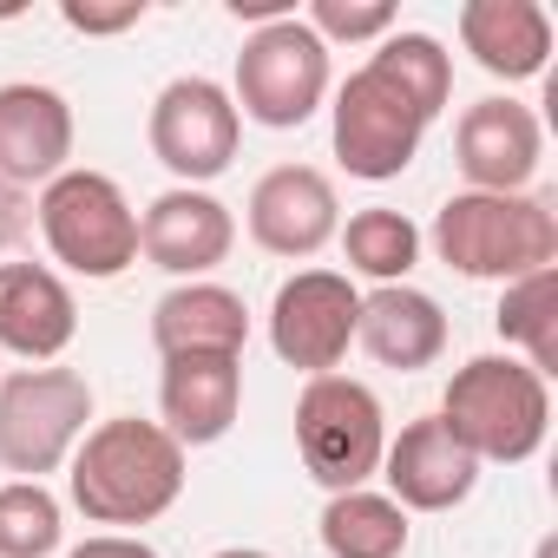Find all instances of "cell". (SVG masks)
Here are the masks:
<instances>
[{"label": "cell", "mask_w": 558, "mask_h": 558, "mask_svg": "<svg viewBox=\"0 0 558 558\" xmlns=\"http://www.w3.org/2000/svg\"><path fill=\"white\" fill-rule=\"evenodd\" d=\"M381 480H388V499H395L408 519H414V512H453V506L473 499L480 460L447 434L440 414H421V421H408V427L388 440Z\"/></svg>", "instance_id": "13"}, {"label": "cell", "mask_w": 558, "mask_h": 558, "mask_svg": "<svg viewBox=\"0 0 558 558\" xmlns=\"http://www.w3.org/2000/svg\"><path fill=\"white\" fill-rule=\"evenodd\" d=\"M329 138H336V158H342L349 178L388 184V178H401V171L414 165V151H421V138H427V119H421L375 66H362V73H349V80L336 86Z\"/></svg>", "instance_id": "9"}, {"label": "cell", "mask_w": 558, "mask_h": 558, "mask_svg": "<svg viewBox=\"0 0 558 558\" xmlns=\"http://www.w3.org/2000/svg\"><path fill=\"white\" fill-rule=\"evenodd\" d=\"M60 538H66V512L47 493V480L0 486V558H53Z\"/></svg>", "instance_id": "25"}, {"label": "cell", "mask_w": 558, "mask_h": 558, "mask_svg": "<svg viewBox=\"0 0 558 558\" xmlns=\"http://www.w3.org/2000/svg\"><path fill=\"white\" fill-rule=\"evenodd\" d=\"M323 47L329 40H349V47H375V40H388L395 34V8H388V0H316V8H310V21H303Z\"/></svg>", "instance_id": "26"}, {"label": "cell", "mask_w": 558, "mask_h": 558, "mask_svg": "<svg viewBox=\"0 0 558 558\" xmlns=\"http://www.w3.org/2000/svg\"><path fill=\"white\" fill-rule=\"evenodd\" d=\"M434 256L466 283H519L558 263V217L532 191H453L434 210Z\"/></svg>", "instance_id": "2"}, {"label": "cell", "mask_w": 558, "mask_h": 558, "mask_svg": "<svg viewBox=\"0 0 558 558\" xmlns=\"http://www.w3.org/2000/svg\"><path fill=\"white\" fill-rule=\"evenodd\" d=\"M538 158H545V125L519 99H480L453 125V165L466 191H493V197L525 191L538 178Z\"/></svg>", "instance_id": "12"}, {"label": "cell", "mask_w": 558, "mask_h": 558, "mask_svg": "<svg viewBox=\"0 0 558 558\" xmlns=\"http://www.w3.org/2000/svg\"><path fill=\"white\" fill-rule=\"evenodd\" d=\"M336 243H342V263H349L355 276H368L375 290L408 283V269L421 263V230H414V217L395 210V204L355 210V217L336 230Z\"/></svg>", "instance_id": "23"}, {"label": "cell", "mask_w": 558, "mask_h": 558, "mask_svg": "<svg viewBox=\"0 0 558 558\" xmlns=\"http://www.w3.org/2000/svg\"><path fill=\"white\" fill-rule=\"evenodd\" d=\"M158 427L191 453V447H217L236 414H243V355H210V349H191V355H165V375H158Z\"/></svg>", "instance_id": "15"}, {"label": "cell", "mask_w": 558, "mask_h": 558, "mask_svg": "<svg viewBox=\"0 0 558 558\" xmlns=\"http://www.w3.org/2000/svg\"><path fill=\"white\" fill-rule=\"evenodd\" d=\"M145 138H151V158H158L178 184L204 191L210 178H223V171L236 165L243 119H236V106H230V93H223L217 80L184 73V80H171V86L151 99Z\"/></svg>", "instance_id": "8"}, {"label": "cell", "mask_w": 558, "mask_h": 558, "mask_svg": "<svg viewBox=\"0 0 558 558\" xmlns=\"http://www.w3.org/2000/svg\"><path fill=\"white\" fill-rule=\"evenodd\" d=\"M329 99V47L290 14L276 27H256L236 53V86L230 106L236 119L263 125V132H296L323 112Z\"/></svg>", "instance_id": "7"}, {"label": "cell", "mask_w": 558, "mask_h": 558, "mask_svg": "<svg viewBox=\"0 0 558 558\" xmlns=\"http://www.w3.org/2000/svg\"><path fill=\"white\" fill-rule=\"evenodd\" d=\"M93 421V381L80 368H14L0 381V466L14 480H47L73 460Z\"/></svg>", "instance_id": "6"}, {"label": "cell", "mask_w": 558, "mask_h": 558, "mask_svg": "<svg viewBox=\"0 0 558 558\" xmlns=\"http://www.w3.org/2000/svg\"><path fill=\"white\" fill-rule=\"evenodd\" d=\"M66 486L93 525H151L184 499V447L158 421L112 414L73 447Z\"/></svg>", "instance_id": "1"}, {"label": "cell", "mask_w": 558, "mask_h": 558, "mask_svg": "<svg viewBox=\"0 0 558 558\" xmlns=\"http://www.w3.org/2000/svg\"><path fill=\"white\" fill-rule=\"evenodd\" d=\"M66 558H158L145 538H132V532H93V538H80Z\"/></svg>", "instance_id": "28"}, {"label": "cell", "mask_w": 558, "mask_h": 558, "mask_svg": "<svg viewBox=\"0 0 558 558\" xmlns=\"http://www.w3.org/2000/svg\"><path fill=\"white\" fill-rule=\"evenodd\" d=\"M440 421L480 466H519L551 434V388L519 355H473L466 368H453Z\"/></svg>", "instance_id": "3"}, {"label": "cell", "mask_w": 558, "mask_h": 558, "mask_svg": "<svg viewBox=\"0 0 558 558\" xmlns=\"http://www.w3.org/2000/svg\"><path fill=\"white\" fill-rule=\"evenodd\" d=\"M21 230V191H8V184H0V243H8Z\"/></svg>", "instance_id": "30"}, {"label": "cell", "mask_w": 558, "mask_h": 558, "mask_svg": "<svg viewBox=\"0 0 558 558\" xmlns=\"http://www.w3.org/2000/svg\"><path fill=\"white\" fill-rule=\"evenodd\" d=\"M243 223H250L256 250L283 256V263H303V256L336 243L342 197H336L329 171H316V165H276V171L256 178V191L243 204Z\"/></svg>", "instance_id": "11"}, {"label": "cell", "mask_w": 558, "mask_h": 558, "mask_svg": "<svg viewBox=\"0 0 558 558\" xmlns=\"http://www.w3.org/2000/svg\"><path fill=\"white\" fill-rule=\"evenodd\" d=\"M60 171H73V106L53 86L8 80L0 86V184L8 191H47Z\"/></svg>", "instance_id": "14"}, {"label": "cell", "mask_w": 558, "mask_h": 558, "mask_svg": "<svg viewBox=\"0 0 558 558\" xmlns=\"http://www.w3.org/2000/svg\"><path fill=\"white\" fill-rule=\"evenodd\" d=\"M408 538H414V519L375 486L329 493V506H323V551L329 558H408Z\"/></svg>", "instance_id": "21"}, {"label": "cell", "mask_w": 558, "mask_h": 558, "mask_svg": "<svg viewBox=\"0 0 558 558\" xmlns=\"http://www.w3.org/2000/svg\"><path fill=\"white\" fill-rule=\"evenodd\" d=\"M493 329L506 336V355L519 349V362L532 375H558V263L551 269H532L519 283L499 290V310H493Z\"/></svg>", "instance_id": "22"}, {"label": "cell", "mask_w": 558, "mask_h": 558, "mask_svg": "<svg viewBox=\"0 0 558 558\" xmlns=\"http://www.w3.org/2000/svg\"><path fill=\"white\" fill-rule=\"evenodd\" d=\"M210 558H269V551H250V545H223V551H210Z\"/></svg>", "instance_id": "31"}, {"label": "cell", "mask_w": 558, "mask_h": 558, "mask_svg": "<svg viewBox=\"0 0 558 558\" xmlns=\"http://www.w3.org/2000/svg\"><path fill=\"white\" fill-rule=\"evenodd\" d=\"M230 243H236V217L210 191H191V184H171L138 217V256L158 263L165 276H184V283H204L230 256Z\"/></svg>", "instance_id": "16"}, {"label": "cell", "mask_w": 558, "mask_h": 558, "mask_svg": "<svg viewBox=\"0 0 558 558\" xmlns=\"http://www.w3.org/2000/svg\"><path fill=\"white\" fill-rule=\"evenodd\" d=\"M230 14L256 21V27H276V21H290V0H230Z\"/></svg>", "instance_id": "29"}, {"label": "cell", "mask_w": 558, "mask_h": 558, "mask_svg": "<svg viewBox=\"0 0 558 558\" xmlns=\"http://www.w3.org/2000/svg\"><path fill=\"white\" fill-rule=\"evenodd\" d=\"M151 342H158V355H191V349L243 355V342H250V310H243V296L223 290V283H178V290L158 296V310H151Z\"/></svg>", "instance_id": "20"}, {"label": "cell", "mask_w": 558, "mask_h": 558, "mask_svg": "<svg viewBox=\"0 0 558 558\" xmlns=\"http://www.w3.org/2000/svg\"><path fill=\"white\" fill-rule=\"evenodd\" d=\"M355 342L368 349V362L395 368V375H421L447 355V316L427 290L414 283H388V290H368L362 310H355Z\"/></svg>", "instance_id": "18"}, {"label": "cell", "mask_w": 558, "mask_h": 558, "mask_svg": "<svg viewBox=\"0 0 558 558\" xmlns=\"http://www.w3.org/2000/svg\"><path fill=\"white\" fill-rule=\"evenodd\" d=\"M296 453L316 486L355 493L381 473L388 453V414L368 381L355 375H310L296 395Z\"/></svg>", "instance_id": "5"}, {"label": "cell", "mask_w": 558, "mask_h": 558, "mask_svg": "<svg viewBox=\"0 0 558 558\" xmlns=\"http://www.w3.org/2000/svg\"><path fill=\"white\" fill-rule=\"evenodd\" d=\"M40 236L53 250V263H66L86 283H112L138 263V210L119 191V178L106 171H60L40 191Z\"/></svg>", "instance_id": "4"}, {"label": "cell", "mask_w": 558, "mask_h": 558, "mask_svg": "<svg viewBox=\"0 0 558 558\" xmlns=\"http://www.w3.org/2000/svg\"><path fill=\"white\" fill-rule=\"evenodd\" d=\"M368 66L434 125L440 112H447V99H453V53L434 40V34H414V27H395L388 40H375V53H368Z\"/></svg>", "instance_id": "24"}, {"label": "cell", "mask_w": 558, "mask_h": 558, "mask_svg": "<svg viewBox=\"0 0 558 558\" xmlns=\"http://www.w3.org/2000/svg\"><path fill=\"white\" fill-rule=\"evenodd\" d=\"M60 21L86 40H112L145 21V0H60Z\"/></svg>", "instance_id": "27"}, {"label": "cell", "mask_w": 558, "mask_h": 558, "mask_svg": "<svg viewBox=\"0 0 558 558\" xmlns=\"http://www.w3.org/2000/svg\"><path fill=\"white\" fill-rule=\"evenodd\" d=\"M80 336V303L66 276L47 263H0V349L47 368L73 349Z\"/></svg>", "instance_id": "17"}, {"label": "cell", "mask_w": 558, "mask_h": 558, "mask_svg": "<svg viewBox=\"0 0 558 558\" xmlns=\"http://www.w3.org/2000/svg\"><path fill=\"white\" fill-rule=\"evenodd\" d=\"M460 47L473 53L480 73L519 86L538 80L551 60V14L538 0H466L460 8Z\"/></svg>", "instance_id": "19"}, {"label": "cell", "mask_w": 558, "mask_h": 558, "mask_svg": "<svg viewBox=\"0 0 558 558\" xmlns=\"http://www.w3.org/2000/svg\"><path fill=\"white\" fill-rule=\"evenodd\" d=\"M355 283L342 269H296L269 296V349L303 375H336L355 349Z\"/></svg>", "instance_id": "10"}]
</instances>
